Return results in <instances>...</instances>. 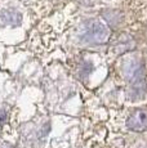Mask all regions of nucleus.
Returning a JSON list of instances; mask_svg holds the SVG:
<instances>
[{"mask_svg": "<svg viewBox=\"0 0 147 148\" xmlns=\"http://www.w3.org/2000/svg\"><path fill=\"white\" fill-rule=\"evenodd\" d=\"M128 126L132 130H135V132L145 130L147 127V112L137 111L135 113H133L131 119L128 120Z\"/></svg>", "mask_w": 147, "mask_h": 148, "instance_id": "nucleus-1", "label": "nucleus"}]
</instances>
